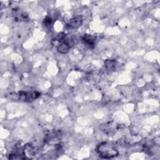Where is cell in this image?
<instances>
[{"instance_id":"ba28073f","label":"cell","mask_w":160,"mask_h":160,"mask_svg":"<svg viewBox=\"0 0 160 160\" xmlns=\"http://www.w3.org/2000/svg\"><path fill=\"white\" fill-rule=\"evenodd\" d=\"M104 66L107 68L108 70L112 71L116 66V62L114 60H106L104 62Z\"/></svg>"},{"instance_id":"6da1fadb","label":"cell","mask_w":160,"mask_h":160,"mask_svg":"<svg viewBox=\"0 0 160 160\" xmlns=\"http://www.w3.org/2000/svg\"><path fill=\"white\" fill-rule=\"evenodd\" d=\"M96 151L100 157L105 159L112 158L119 154V152L116 146L108 142L100 143L97 146Z\"/></svg>"},{"instance_id":"8992f818","label":"cell","mask_w":160,"mask_h":160,"mask_svg":"<svg viewBox=\"0 0 160 160\" xmlns=\"http://www.w3.org/2000/svg\"><path fill=\"white\" fill-rule=\"evenodd\" d=\"M83 19L81 16H76L68 21L66 27L69 29H77L82 24Z\"/></svg>"},{"instance_id":"7a4b0ae2","label":"cell","mask_w":160,"mask_h":160,"mask_svg":"<svg viewBox=\"0 0 160 160\" xmlns=\"http://www.w3.org/2000/svg\"><path fill=\"white\" fill-rule=\"evenodd\" d=\"M56 39L59 42L57 46V51L61 54L67 53L74 43L72 36H67L64 34H59Z\"/></svg>"},{"instance_id":"52a82bcc","label":"cell","mask_w":160,"mask_h":160,"mask_svg":"<svg viewBox=\"0 0 160 160\" xmlns=\"http://www.w3.org/2000/svg\"><path fill=\"white\" fill-rule=\"evenodd\" d=\"M84 44L89 48H94L96 42V37L91 34H84L82 38Z\"/></svg>"},{"instance_id":"5b68a950","label":"cell","mask_w":160,"mask_h":160,"mask_svg":"<svg viewBox=\"0 0 160 160\" xmlns=\"http://www.w3.org/2000/svg\"><path fill=\"white\" fill-rule=\"evenodd\" d=\"M12 14L16 21L26 22L29 20L28 14L19 8H13L12 9Z\"/></svg>"},{"instance_id":"3957f363","label":"cell","mask_w":160,"mask_h":160,"mask_svg":"<svg viewBox=\"0 0 160 160\" xmlns=\"http://www.w3.org/2000/svg\"><path fill=\"white\" fill-rule=\"evenodd\" d=\"M18 99L24 102H32L38 98L41 93L38 91H20L17 93Z\"/></svg>"},{"instance_id":"277c9868","label":"cell","mask_w":160,"mask_h":160,"mask_svg":"<svg viewBox=\"0 0 160 160\" xmlns=\"http://www.w3.org/2000/svg\"><path fill=\"white\" fill-rule=\"evenodd\" d=\"M100 128L108 136H112L121 128V126L113 122H108L101 124Z\"/></svg>"}]
</instances>
